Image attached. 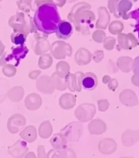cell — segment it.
Instances as JSON below:
<instances>
[{"label": "cell", "instance_id": "cell-9", "mask_svg": "<svg viewBox=\"0 0 139 158\" xmlns=\"http://www.w3.org/2000/svg\"><path fill=\"white\" fill-rule=\"evenodd\" d=\"M133 59L131 57L122 56L120 57L117 61V65L122 72L128 73L132 70Z\"/></svg>", "mask_w": 139, "mask_h": 158}, {"label": "cell", "instance_id": "cell-17", "mask_svg": "<svg viewBox=\"0 0 139 158\" xmlns=\"http://www.w3.org/2000/svg\"><path fill=\"white\" fill-rule=\"evenodd\" d=\"M57 1H59L58 5H62V4H63V1H64V0H57Z\"/></svg>", "mask_w": 139, "mask_h": 158}, {"label": "cell", "instance_id": "cell-18", "mask_svg": "<svg viewBox=\"0 0 139 158\" xmlns=\"http://www.w3.org/2000/svg\"><path fill=\"white\" fill-rule=\"evenodd\" d=\"M133 1H135V2H136V1H138V0H133Z\"/></svg>", "mask_w": 139, "mask_h": 158}, {"label": "cell", "instance_id": "cell-12", "mask_svg": "<svg viewBox=\"0 0 139 158\" xmlns=\"http://www.w3.org/2000/svg\"><path fill=\"white\" fill-rule=\"evenodd\" d=\"M110 31L114 35H119L124 30V24L120 21L113 22L109 27Z\"/></svg>", "mask_w": 139, "mask_h": 158}, {"label": "cell", "instance_id": "cell-5", "mask_svg": "<svg viewBox=\"0 0 139 158\" xmlns=\"http://www.w3.org/2000/svg\"><path fill=\"white\" fill-rule=\"evenodd\" d=\"M81 86L83 89L92 91L95 89L98 86V78L95 74L93 73H87L83 74V77L81 79Z\"/></svg>", "mask_w": 139, "mask_h": 158}, {"label": "cell", "instance_id": "cell-14", "mask_svg": "<svg viewBox=\"0 0 139 158\" xmlns=\"http://www.w3.org/2000/svg\"><path fill=\"white\" fill-rule=\"evenodd\" d=\"M132 70L133 71L134 74H137V75H139V56L136 57L135 59H133Z\"/></svg>", "mask_w": 139, "mask_h": 158}, {"label": "cell", "instance_id": "cell-11", "mask_svg": "<svg viewBox=\"0 0 139 158\" xmlns=\"http://www.w3.org/2000/svg\"><path fill=\"white\" fill-rule=\"evenodd\" d=\"M99 15H100V18L98 21V27H102V28H106L107 26L108 22L110 21V15L108 13L107 10L106 9L105 7H101L98 10Z\"/></svg>", "mask_w": 139, "mask_h": 158}, {"label": "cell", "instance_id": "cell-8", "mask_svg": "<svg viewBox=\"0 0 139 158\" xmlns=\"http://www.w3.org/2000/svg\"><path fill=\"white\" fill-rule=\"evenodd\" d=\"M133 3L130 0H120L117 5V12L120 17L125 19L129 17V11L132 8Z\"/></svg>", "mask_w": 139, "mask_h": 158}, {"label": "cell", "instance_id": "cell-4", "mask_svg": "<svg viewBox=\"0 0 139 158\" xmlns=\"http://www.w3.org/2000/svg\"><path fill=\"white\" fill-rule=\"evenodd\" d=\"M72 34H73V27L71 22L65 21V20H61L58 24L57 30L56 31V36L58 37L59 39L67 40L72 35Z\"/></svg>", "mask_w": 139, "mask_h": 158}, {"label": "cell", "instance_id": "cell-10", "mask_svg": "<svg viewBox=\"0 0 139 158\" xmlns=\"http://www.w3.org/2000/svg\"><path fill=\"white\" fill-rule=\"evenodd\" d=\"M27 34L28 33L24 29L15 30V31L11 35L12 43H14L15 44H17V45L24 44V43L26 40Z\"/></svg>", "mask_w": 139, "mask_h": 158}, {"label": "cell", "instance_id": "cell-7", "mask_svg": "<svg viewBox=\"0 0 139 158\" xmlns=\"http://www.w3.org/2000/svg\"><path fill=\"white\" fill-rule=\"evenodd\" d=\"M139 140V131H134L129 129L125 131L123 135V143L125 146L130 147Z\"/></svg>", "mask_w": 139, "mask_h": 158}, {"label": "cell", "instance_id": "cell-16", "mask_svg": "<svg viewBox=\"0 0 139 158\" xmlns=\"http://www.w3.org/2000/svg\"><path fill=\"white\" fill-rule=\"evenodd\" d=\"M132 83L136 86H139V75L137 74H133L132 77Z\"/></svg>", "mask_w": 139, "mask_h": 158}, {"label": "cell", "instance_id": "cell-13", "mask_svg": "<svg viewBox=\"0 0 139 158\" xmlns=\"http://www.w3.org/2000/svg\"><path fill=\"white\" fill-rule=\"evenodd\" d=\"M120 0H109L108 1V6L110 8V11L115 15L116 17H120L117 12V5Z\"/></svg>", "mask_w": 139, "mask_h": 158}, {"label": "cell", "instance_id": "cell-6", "mask_svg": "<svg viewBox=\"0 0 139 158\" xmlns=\"http://www.w3.org/2000/svg\"><path fill=\"white\" fill-rule=\"evenodd\" d=\"M28 51L29 50L27 49V47L25 46L24 44H21V45H19V46L16 47V48H13L11 55L7 57L8 58L7 60L15 59L17 61L16 66H18V64L21 62V60L26 56V54H28Z\"/></svg>", "mask_w": 139, "mask_h": 158}, {"label": "cell", "instance_id": "cell-3", "mask_svg": "<svg viewBox=\"0 0 139 158\" xmlns=\"http://www.w3.org/2000/svg\"><path fill=\"white\" fill-rule=\"evenodd\" d=\"M120 100L125 106L133 107L138 105V99L134 91L131 89H125L120 93Z\"/></svg>", "mask_w": 139, "mask_h": 158}, {"label": "cell", "instance_id": "cell-15", "mask_svg": "<svg viewBox=\"0 0 139 158\" xmlns=\"http://www.w3.org/2000/svg\"><path fill=\"white\" fill-rule=\"evenodd\" d=\"M115 40L114 38H108L106 42V47L107 49H113L114 48V45H115Z\"/></svg>", "mask_w": 139, "mask_h": 158}, {"label": "cell", "instance_id": "cell-1", "mask_svg": "<svg viewBox=\"0 0 139 158\" xmlns=\"http://www.w3.org/2000/svg\"><path fill=\"white\" fill-rule=\"evenodd\" d=\"M61 16L54 2H43L38 6L34 16V27L42 33L50 35L56 33Z\"/></svg>", "mask_w": 139, "mask_h": 158}, {"label": "cell", "instance_id": "cell-2", "mask_svg": "<svg viewBox=\"0 0 139 158\" xmlns=\"http://www.w3.org/2000/svg\"><path fill=\"white\" fill-rule=\"evenodd\" d=\"M118 41L120 46L124 49H131L138 45L137 38L132 33H129V34L120 33L118 35Z\"/></svg>", "mask_w": 139, "mask_h": 158}]
</instances>
